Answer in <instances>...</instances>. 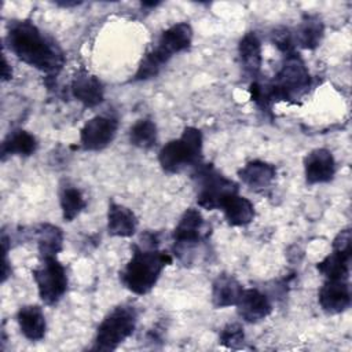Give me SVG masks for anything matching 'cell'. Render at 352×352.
<instances>
[{
	"instance_id": "cell-15",
	"label": "cell",
	"mask_w": 352,
	"mask_h": 352,
	"mask_svg": "<svg viewBox=\"0 0 352 352\" xmlns=\"http://www.w3.org/2000/svg\"><path fill=\"white\" fill-rule=\"evenodd\" d=\"M21 333L29 341H40L45 336V316L38 305L21 307L16 315Z\"/></svg>"
},
{
	"instance_id": "cell-30",
	"label": "cell",
	"mask_w": 352,
	"mask_h": 352,
	"mask_svg": "<svg viewBox=\"0 0 352 352\" xmlns=\"http://www.w3.org/2000/svg\"><path fill=\"white\" fill-rule=\"evenodd\" d=\"M1 77H3V81H7L12 77V70L6 59V56H3V66H1Z\"/></svg>"
},
{
	"instance_id": "cell-6",
	"label": "cell",
	"mask_w": 352,
	"mask_h": 352,
	"mask_svg": "<svg viewBox=\"0 0 352 352\" xmlns=\"http://www.w3.org/2000/svg\"><path fill=\"white\" fill-rule=\"evenodd\" d=\"M138 315L131 305H118L98 326L94 338V351H114L117 349L129 336H132L136 327Z\"/></svg>"
},
{
	"instance_id": "cell-7",
	"label": "cell",
	"mask_w": 352,
	"mask_h": 352,
	"mask_svg": "<svg viewBox=\"0 0 352 352\" xmlns=\"http://www.w3.org/2000/svg\"><path fill=\"white\" fill-rule=\"evenodd\" d=\"M194 179L197 182V202L206 210L220 209L221 204L231 194L238 192V184L223 176L212 165L198 164Z\"/></svg>"
},
{
	"instance_id": "cell-3",
	"label": "cell",
	"mask_w": 352,
	"mask_h": 352,
	"mask_svg": "<svg viewBox=\"0 0 352 352\" xmlns=\"http://www.w3.org/2000/svg\"><path fill=\"white\" fill-rule=\"evenodd\" d=\"M192 41V29L187 22H179L164 30L153 47L140 60L133 76L135 81H144L155 77L166 62L182 51H186Z\"/></svg>"
},
{
	"instance_id": "cell-13",
	"label": "cell",
	"mask_w": 352,
	"mask_h": 352,
	"mask_svg": "<svg viewBox=\"0 0 352 352\" xmlns=\"http://www.w3.org/2000/svg\"><path fill=\"white\" fill-rule=\"evenodd\" d=\"M235 307L238 315L249 323H257L265 319L272 311L268 297L257 289H242Z\"/></svg>"
},
{
	"instance_id": "cell-12",
	"label": "cell",
	"mask_w": 352,
	"mask_h": 352,
	"mask_svg": "<svg viewBox=\"0 0 352 352\" xmlns=\"http://www.w3.org/2000/svg\"><path fill=\"white\" fill-rule=\"evenodd\" d=\"M305 180L309 184L327 183L334 177L336 161L327 148H315L304 160Z\"/></svg>"
},
{
	"instance_id": "cell-5",
	"label": "cell",
	"mask_w": 352,
	"mask_h": 352,
	"mask_svg": "<svg viewBox=\"0 0 352 352\" xmlns=\"http://www.w3.org/2000/svg\"><path fill=\"white\" fill-rule=\"evenodd\" d=\"M202 155V133L194 126H186L179 139L161 147L158 162L166 173H177L187 166L198 165Z\"/></svg>"
},
{
	"instance_id": "cell-14",
	"label": "cell",
	"mask_w": 352,
	"mask_h": 352,
	"mask_svg": "<svg viewBox=\"0 0 352 352\" xmlns=\"http://www.w3.org/2000/svg\"><path fill=\"white\" fill-rule=\"evenodd\" d=\"M72 95L87 107H95L103 102L104 89L102 82L94 74L80 70L70 85Z\"/></svg>"
},
{
	"instance_id": "cell-20",
	"label": "cell",
	"mask_w": 352,
	"mask_h": 352,
	"mask_svg": "<svg viewBox=\"0 0 352 352\" xmlns=\"http://www.w3.org/2000/svg\"><path fill=\"white\" fill-rule=\"evenodd\" d=\"M238 54L245 73L256 77L261 67V43L254 32H249L241 38Z\"/></svg>"
},
{
	"instance_id": "cell-28",
	"label": "cell",
	"mask_w": 352,
	"mask_h": 352,
	"mask_svg": "<svg viewBox=\"0 0 352 352\" xmlns=\"http://www.w3.org/2000/svg\"><path fill=\"white\" fill-rule=\"evenodd\" d=\"M272 41L274 44L286 55L294 54V41H293V34L287 29L282 30H275L272 34Z\"/></svg>"
},
{
	"instance_id": "cell-18",
	"label": "cell",
	"mask_w": 352,
	"mask_h": 352,
	"mask_svg": "<svg viewBox=\"0 0 352 352\" xmlns=\"http://www.w3.org/2000/svg\"><path fill=\"white\" fill-rule=\"evenodd\" d=\"M220 209L223 210L227 223L232 227L246 226L252 223V220L254 219L253 204L248 198L239 195L238 192L227 197L221 204Z\"/></svg>"
},
{
	"instance_id": "cell-16",
	"label": "cell",
	"mask_w": 352,
	"mask_h": 352,
	"mask_svg": "<svg viewBox=\"0 0 352 352\" xmlns=\"http://www.w3.org/2000/svg\"><path fill=\"white\" fill-rule=\"evenodd\" d=\"M138 220L135 213L120 204L111 202L107 212V231L113 236H132L136 231Z\"/></svg>"
},
{
	"instance_id": "cell-9",
	"label": "cell",
	"mask_w": 352,
	"mask_h": 352,
	"mask_svg": "<svg viewBox=\"0 0 352 352\" xmlns=\"http://www.w3.org/2000/svg\"><path fill=\"white\" fill-rule=\"evenodd\" d=\"M208 235H209V228L202 214L197 209L188 208L182 214L179 223L173 230L175 253L182 258L186 252L192 250Z\"/></svg>"
},
{
	"instance_id": "cell-2",
	"label": "cell",
	"mask_w": 352,
	"mask_h": 352,
	"mask_svg": "<svg viewBox=\"0 0 352 352\" xmlns=\"http://www.w3.org/2000/svg\"><path fill=\"white\" fill-rule=\"evenodd\" d=\"M170 263L172 257L166 252L136 246L131 260L120 272V279L129 292L146 294L155 286L162 270Z\"/></svg>"
},
{
	"instance_id": "cell-10",
	"label": "cell",
	"mask_w": 352,
	"mask_h": 352,
	"mask_svg": "<svg viewBox=\"0 0 352 352\" xmlns=\"http://www.w3.org/2000/svg\"><path fill=\"white\" fill-rule=\"evenodd\" d=\"M118 129L117 118L99 114L88 120L80 131V143L84 150L98 151L109 146Z\"/></svg>"
},
{
	"instance_id": "cell-11",
	"label": "cell",
	"mask_w": 352,
	"mask_h": 352,
	"mask_svg": "<svg viewBox=\"0 0 352 352\" xmlns=\"http://www.w3.org/2000/svg\"><path fill=\"white\" fill-rule=\"evenodd\" d=\"M318 301L326 314H341L351 305L349 282L344 279H326L319 289Z\"/></svg>"
},
{
	"instance_id": "cell-17",
	"label": "cell",
	"mask_w": 352,
	"mask_h": 352,
	"mask_svg": "<svg viewBox=\"0 0 352 352\" xmlns=\"http://www.w3.org/2000/svg\"><path fill=\"white\" fill-rule=\"evenodd\" d=\"M275 166L260 160L250 161L238 170V176L242 180V183L252 190H261L268 187L271 182L275 179Z\"/></svg>"
},
{
	"instance_id": "cell-4",
	"label": "cell",
	"mask_w": 352,
	"mask_h": 352,
	"mask_svg": "<svg viewBox=\"0 0 352 352\" xmlns=\"http://www.w3.org/2000/svg\"><path fill=\"white\" fill-rule=\"evenodd\" d=\"M311 85V76L298 54H290L285 56V62L274 80L265 82L270 102L293 100L298 99L308 91Z\"/></svg>"
},
{
	"instance_id": "cell-23",
	"label": "cell",
	"mask_w": 352,
	"mask_h": 352,
	"mask_svg": "<svg viewBox=\"0 0 352 352\" xmlns=\"http://www.w3.org/2000/svg\"><path fill=\"white\" fill-rule=\"evenodd\" d=\"M323 37V23L318 16H307L296 33L293 34L294 45H300L305 50H314L319 45Z\"/></svg>"
},
{
	"instance_id": "cell-29",
	"label": "cell",
	"mask_w": 352,
	"mask_h": 352,
	"mask_svg": "<svg viewBox=\"0 0 352 352\" xmlns=\"http://www.w3.org/2000/svg\"><path fill=\"white\" fill-rule=\"evenodd\" d=\"M351 228H345L337 234V236L333 241V250L340 252L346 256H352V248H351Z\"/></svg>"
},
{
	"instance_id": "cell-22",
	"label": "cell",
	"mask_w": 352,
	"mask_h": 352,
	"mask_svg": "<svg viewBox=\"0 0 352 352\" xmlns=\"http://www.w3.org/2000/svg\"><path fill=\"white\" fill-rule=\"evenodd\" d=\"M36 239L41 258L56 257L63 248V232L54 224H40L36 230Z\"/></svg>"
},
{
	"instance_id": "cell-1",
	"label": "cell",
	"mask_w": 352,
	"mask_h": 352,
	"mask_svg": "<svg viewBox=\"0 0 352 352\" xmlns=\"http://www.w3.org/2000/svg\"><path fill=\"white\" fill-rule=\"evenodd\" d=\"M7 44L19 60L47 74H56L65 63L62 50L30 21L11 22Z\"/></svg>"
},
{
	"instance_id": "cell-25",
	"label": "cell",
	"mask_w": 352,
	"mask_h": 352,
	"mask_svg": "<svg viewBox=\"0 0 352 352\" xmlns=\"http://www.w3.org/2000/svg\"><path fill=\"white\" fill-rule=\"evenodd\" d=\"M129 140L133 146L148 150L157 142V126L148 118L138 120L129 129Z\"/></svg>"
},
{
	"instance_id": "cell-8",
	"label": "cell",
	"mask_w": 352,
	"mask_h": 352,
	"mask_svg": "<svg viewBox=\"0 0 352 352\" xmlns=\"http://www.w3.org/2000/svg\"><path fill=\"white\" fill-rule=\"evenodd\" d=\"M40 267L33 270V279L37 285L38 296L47 305L56 304L67 289V275L65 267L56 257L41 258Z\"/></svg>"
},
{
	"instance_id": "cell-24",
	"label": "cell",
	"mask_w": 352,
	"mask_h": 352,
	"mask_svg": "<svg viewBox=\"0 0 352 352\" xmlns=\"http://www.w3.org/2000/svg\"><path fill=\"white\" fill-rule=\"evenodd\" d=\"M351 257L352 256H346V254L333 250L329 256H326L322 261L318 263L316 268L326 279L348 280L349 279Z\"/></svg>"
},
{
	"instance_id": "cell-21",
	"label": "cell",
	"mask_w": 352,
	"mask_h": 352,
	"mask_svg": "<svg viewBox=\"0 0 352 352\" xmlns=\"http://www.w3.org/2000/svg\"><path fill=\"white\" fill-rule=\"evenodd\" d=\"M37 148L36 138L23 129H15L10 132L1 143L0 154L4 160L7 155H32Z\"/></svg>"
},
{
	"instance_id": "cell-19",
	"label": "cell",
	"mask_w": 352,
	"mask_h": 352,
	"mask_svg": "<svg viewBox=\"0 0 352 352\" xmlns=\"http://www.w3.org/2000/svg\"><path fill=\"white\" fill-rule=\"evenodd\" d=\"M241 283L228 274L219 275L212 285V304L214 308H227L236 304L242 292Z\"/></svg>"
},
{
	"instance_id": "cell-26",
	"label": "cell",
	"mask_w": 352,
	"mask_h": 352,
	"mask_svg": "<svg viewBox=\"0 0 352 352\" xmlns=\"http://www.w3.org/2000/svg\"><path fill=\"white\" fill-rule=\"evenodd\" d=\"M59 202H60L62 216L66 221L74 220L87 205L81 191L72 186L62 188L59 195Z\"/></svg>"
},
{
	"instance_id": "cell-27",
	"label": "cell",
	"mask_w": 352,
	"mask_h": 352,
	"mask_svg": "<svg viewBox=\"0 0 352 352\" xmlns=\"http://www.w3.org/2000/svg\"><path fill=\"white\" fill-rule=\"evenodd\" d=\"M243 340H245L243 327L239 323H228L227 326L223 327L219 337V342L223 346L231 348V349L241 348V345L243 344Z\"/></svg>"
}]
</instances>
